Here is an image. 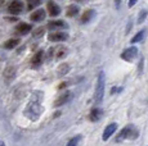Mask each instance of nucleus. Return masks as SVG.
<instances>
[{
    "label": "nucleus",
    "instance_id": "nucleus-1",
    "mask_svg": "<svg viewBox=\"0 0 148 146\" xmlns=\"http://www.w3.org/2000/svg\"><path fill=\"white\" fill-rule=\"evenodd\" d=\"M139 136V131L136 130L134 124H127L120 131V133L116 136V142H121L124 140H135Z\"/></svg>",
    "mask_w": 148,
    "mask_h": 146
},
{
    "label": "nucleus",
    "instance_id": "nucleus-2",
    "mask_svg": "<svg viewBox=\"0 0 148 146\" xmlns=\"http://www.w3.org/2000/svg\"><path fill=\"white\" fill-rule=\"evenodd\" d=\"M104 87H106V77H104V72H99L98 78H97V85H95V92H94V103L101 104L104 97Z\"/></svg>",
    "mask_w": 148,
    "mask_h": 146
},
{
    "label": "nucleus",
    "instance_id": "nucleus-3",
    "mask_svg": "<svg viewBox=\"0 0 148 146\" xmlns=\"http://www.w3.org/2000/svg\"><path fill=\"white\" fill-rule=\"evenodd\" d=\"M41 112H42V106L40 104V100L34 99V100H31L30 104L27 105L26 110H25V114H26L31 120H36L39 117H40Z\"/></svg>",
    "mask_w": 148,
    "mask_h": 146
},
{
    "label": "nucleus",
    "instance_id": "nucleus-4",
    "mask_svg": "<svg viewBox=\"0 0 148 146\" xmlns=\"http://www.w3.org/2000/svg\"><path fill=\"white\" fill-rule=\"evenodd\" d=\"M23 8H25V5L21 0H10L9 4H8V12H9L10 14L17 16V14H19V13H22Z\"/></svg>",
    "mask_w": 148,
    "mask_h": 146
},
{
    "label": "nucleus",
    "instance_id": "nucleus-5",
    "mask_svg": "<svg viewBox=\"0 0 148 146\" xmlns=\"http://www.w3.org/2000/svg\"><path fill=\"white\" fill-rule=\"evenodd\" d=\"M136 57H138V47H135V46L127 47L121 54V59H124L126 62H133Z\"/></svg>",
    "mask_w": 148,
    "mask_h": 146
},
{
    "label": "nucleus",
    "instance_id": "nucleus-6",
    "mask_svg": "<svg viewBox=\"0 0 148 146\" xmlns=\"http://www.w3.org/2000/svg\"><path fill=\"white\" fill-rule=\"evenodd\" d=\"M67 53H68L67 47L61 45V46H56V47H53V49H50L49 54L53 55L56 59H63L67 55Z\"/></svg>",
    "mask_w": 148,
    "mask_h": 146
},
{
    "label": "nucleus",
    "instance_id": "nucleus-7",
    "mask_svg": "<svg viewBox=\"0 0 148 146\" xmlns=\"http://www.w3.org/2000/svg\"><path fill=\"white\" fill-rule=\"evenodd\" d=\"M3 76H4V81L7 83H10L16 77V67L13 66H8L7 68L3 72Z\"/></svg>",
    "mask_w": 148,
    "mask_h": 146
},
{
    "label": "nucleus",
    "instance_id": "nucleus-8",
    "mask_svg": "<svg viewBox=\"0 0 148 146\" xmlns=\"http://www.w3.org/2000/svg\"><path fill=\"white\" fill-rule=\"evenodd\" d=\"M47 9H48V13L52 17H57L61 14V7L58 4H56L54 1H52V0H49L47 3Z\"/></svg>",
    "mask_w": 148,
    "mask_h": 146
},
{
    "label": "nucleus",
    "instance_id": "nucleus-9",
    "mask_svg": "<svg viewBox=\"0 0 148 146\" xmlns=\"http://www.w3.org/2000/svg\"><path fill=\"white\" fill-rule=\"evenodd\" d=\"M49 41H53V43H61V41H66L68 39V35L66 32H52L48 36Z\"/></svg>",
    "mask_w": 148,
    "mask_h": 146
},
{
    "label": "nucleus",
    "instance_id": "nucleus-10",
    "mask_svg": "<svg viewBox=\"0 0 148 146\" xmlns=\"http://www.w3.org/2000/svg\"><path fill=\"white\" fill-rule=\"evenodd\" d=\"M116 130H117V123H111V124H108L107 127L104 128V132H103V141H107L116 132Z\"/></svg>",
    "mask_w": 148,
    "mask_h": 146
},
{
    "label": "nucleus",
    "instance_id": "nucleus-11",
    "mask_svg": "<svg viewBox=\"0 0 148 146\" xmlns=\"http://www.w3.org/2000/svg\"><path fill=\"white\" fill-rule=\"evenodd\" d=\"M44 57H45V53L42 51V50H39V51L34 55L32 59H31V64H32L34 68H35V67H39L42 62H44Z\"/></svg>",
    "mask_w": 148,
    "mask_h": 146
},
{
    "label": "nucleus",
    "instance_id": "nucleus-12",
    "mask_svg": "<svg viewBox=\"0 0 148 146\" xmlns=\"http://www.w3.org/2000/svg\"><path fill=\"white\" fill-rule=\"evenodd\" d=\"M45 16H47V14H45V10L44 9H36L35 12L30 16V19L32 22H41V21H44Z\"/></svg>",
    "mask_w": 148,
    "mask_h": 146
},
{
    "label": "nucleus",
    "instance_id": "nucleus-13",
    "mask_svg": "<svg viewBox=\"0 0 148 146\" xmlns=\"http://www.w3.org/2000/svg\"><path fill=\"white\" fill-rule=\"evenodd\" d=\"M31 30H32V26H31L30 23H25V22L19 23L18 26L16 27V32L18 33V35H26Z\"/></svg>",
    "mask_w": 148,
    "mask_h": 146
},
{
    "label": "nucleus",
    "instance_id": "nucleus-14",
    "mask_svg": "<svg viewBox=\"0 0 148 146\" xmlns=\"http://www.w3.org/2000/svg\"><path fill=\"white\" fill-rule=\"evenodd\" d=\"M67 24L62 19H57V21H50L48 23V28L49 30H58V28H66Z\"/></svg>",
    "mask_w": 148,
    "mask_h": 146
},
{
    "label": "nucleus",
    "instance_id": "nucleus-15",
    "mask_svg": "<svg viewBox=\"0 0 148 146\" xmlns=\"http://www.w3.org/2000/svg\"><path fill=\"white\" fill-rule=\"evenodd\" d=\"M102 116H103V112H102V109H99V108H93L92 110H90L89 119L92 120V122H98V120L102 118Z\"/></svg>",
    "mask_w": 148,
    "mask_h": 146
},
{
    "label": "nucleus",
    "instance_id": "nucleus-16",
    "mask_svg": "<svg viewBox=\"0 0 148 146\" xmlns=\"http://www.w3.org/2000/svg\"><path fill=\"white\" fill-rule=\"evenodd\" d=\"M70 97H71V92L70 91L62 94L61 96H59L58 99L54 101V106H62V105H64V104H66L68 100H70Z\"/></svg>",
    "mask_w": 148,
    "mask_h": 146
},
{
    "label": "nucleus",
    "instance_id": "nucleus-17",
    "mask_svg": "<svg viewBox=\"0 0 148 146\" xmlns=\"http://www.w3.org/2000/svg\"><path fill=\"white\" fill-rule=\"evenodd\" d=\"M95 14V10H93V9H88V10H85L84 13H82V16H81V23H88V22L90 21V19L94 17Z\"/></svg>",
    "mask_w": 148,
    "mask_h": 146
},
{
    "label": "nucleus",
    "instance_id": "nucleus-18",
    "mask_svg": "<svg viewBox=\"0 0 148 146\" xmlns=\"http://www.w3.org/2000/svg\"><path fill=\"white\" fill-rule=\"evenodd\" d=\"M19 43H21V40H19V39H9L8 41H5L4 47H5V49H8V50L14 49L16 46H18Z\"/></svg>",
    "mask_w": 148,
    "mask_h": 146
},
{
    "label": "nucleus",
    "instance_id": "nucleus-19",
    "mask_svg": "<svg viewBox=\"0 0 148 146\" xmlns=\"http://www.w3.org/2000/svg\"><path fill=\"white\" fill-rule=\"evenodd\" d=\"M79 7L77 5H70V7L67 8V12H66V14H67V17H75L76 14L79 13Z\"/></svg>",
    "mask_w": 148,
    "mask_h": 146
},
{
    "label": "nucleus",
    "instance_id": "nucleus-20",
    "mask_svg": "<svg viewBox=\"0 0 148 146\" xmlns=\"http://www.w3.org/2000/svg\"><path fill=\"white\" fill-rule=\"evenodd\" d=\"M144 35H146V30H142V31H139L138 33L134 36V37L130 40V43L132 44H135V43H139V41H142L143 40V37H144Z\"/></svg>",
    "mask_w": 148,
    "mask_h": 146
},
{
    "label": "nucleus",
    "instance_id": "nucleus-21",
    "mask_svg": "<svg viewBox=\"0 0 148 146\" xmlns=\"http://www.w3.org/2000/svg\"><path fill=\"white\" fill-rule=\"evenodd\" d=\"M68 71H70V66L67 63H63L58 67V71L57 72H58V76H64L66 73H68Z\"/></svg>",
    "mask_w": 148,
    "mask_h": 146
},
{
    "label": "nucleus",
    "instance_id": "nucleus-22",
    "mask_svg": "<svg viewBox=\"0 0 148 146\" xmlns=\"http://www.w3.org/2000/svg\"><path fill=\"white\" fill-rule=\"evenodd\" d=\"M44 33H45V28L44 27H39V28H36L35 31H34V37L35 39H39V37H42L44 36Z\"/></svg>",
    "mask_w": 148,
    "mask_h": 146
},
{
    "label": "nucleus",
    "instance_id": "nucleus-23",
    "mask_svg": "<svg viewBox=\"0 0 148 146\" xmlns=\"http://www.w3.org/2000/svg\"><path fill=\"white\" fill-rule=\"evenodd\" d=\"M80 140H81V136H80V135H77V136L72 137V139H71L70 141H68L67 146H77V145H79V142H80Z\"/></svg>",
    "mask_w": 148,
    "mask_h": 146
},
{
    "label": "nucleus",
    "instance_id": "nucleus-24",
    "mask_svg": "<svg viewBox=\"0 0 148 146\" xmlns=\"http://www.w3.org/2000/svg\"><path fill=\"white\" fill-rule=\"evenodd\" d=\"M41 1H42V0H30V1H28L27 8H28V9H34L35 7L40 5V4H41Z\"/></svg>",
    "mask_w": 148,
    "mask_h": 146
},
{
    "label": "nucleus",
    "instance_id": "nucleus-25",
    "mask_svg": "<svg viewBox=\"0 0 148 146\" xmlns=\"http://www.w3.org/2000/svg\"><path fill=\"white\" fill-rule=\"evenodd\" d=\"M146 17H147V10H142V12L139 13V17H138V23L139 24L143 23V21L146 19Z\"/></svg>",
    "mask_w": 148,
    "mask_h": 146
},
{
    "label": "nucleus",
    "instance_id": "nucleus-26",
    "mask_svg": "<svg viewBox=\"0 0 148 146\" xmlns=\"http://www.w3.org/2000/svg\"><path fill=\"white\" fill-rule=\"evenodd\" d=\"M122 91V87H113L111 90V94H116V92H121Z\"/></svg>",
    "mask_w": 148,
    "mask_h": 146
},
{
    "label": "nucleus",
    "instance_id": "nucleus-27",
    "mask_svg": "<svg viewBox=\"0 0 148 146\" xmlns=\"http://www.w3.org/2000/svg\"><path fill=\"white\" fill-rule=\"evenodd\" d=\"M136 1H138V0H129V7L132 8L133 5H135V4H136Z\"/></svg>",
    "mask_w": 148,
    "mask_h": 146
},
{
    "label": "nucleus",
    "instance_id": "nucleus-28",
    "mask_svg": "<svg viewBox=\"0 0 148 146\" xmlns=\"http://www.w3.org/2000/svg\"><path fill=\"white\" fill-rule=\"evenodd\" d=\"M115 4H116V8H120V4H121V0H115Z\"/></svg>",
    "mask_w": 148,
    "mask_h": 146
},
{
    "label": "nucleus",
    "instance_id": "nucleus-29",
    "mask_svg": "<svg viewBox=\"0 0 148 146\" xmlns=\"http://www.w3.org/2000/svg\"><path fill=\"white\" fill-rule=\"evenodd\" d=\"M0 146H5V144H4V141H0Z\"/></svg>",
    "mask_w": 148,
    "mask_h": 146
},
{
    "label": "nucleus",
    "instance_id": "nucleus-30",
    "mask_svg": "<svg viewBox=\"0 0 148 146\" xmlns=\"http://www.w3.org/2000/svg\"><path fill=\"white\" fill-rule=\"evenodd\" d=\"M76 1H85V0H76Z\"/></svg>",
    "mask_w": 148,
    "mask_h": 146
}]
</instances>
